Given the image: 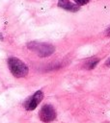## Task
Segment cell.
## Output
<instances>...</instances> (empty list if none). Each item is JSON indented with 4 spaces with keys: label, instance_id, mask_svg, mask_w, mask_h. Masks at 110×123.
Returning <instances> with one entry per match:
<instances>
[{
    "label": "cell",
    "instance_id": "7",
    "mask_svg": "<svg viewBox=\"0 0 110 123\" xmlns=\"http://www.w3.org/2000/svg\"><path fill=\"white\" fill-rule=\"evenodd\" d=\"M75 4L77 6H82V5H86L90 2V0H74Z\"/></svg>",
    "mask_w": 110,
    "mask_h": 123
},
{
    "label": "cell",
    "instance_id": "3",
    "mask_svg": "<svg viewBox=\"0 0 110 123\" xmlns=\"http://www.w3.org/2000/svg\"><path fill=\"white\" fill-rule=\"evenodd\" d=\"M56 111L53 108V106L46 104L44 106H42V108L41 109L40 112H39V117L42 122H51L53 120L56 119Z\"/></svg>",
    "mask_w": 110,
    "mask_h": 123
},
{
    "label": "cell",
    "instance_id": "4",
    "mask_svg": "<svg viewBox=\"0 0 110 123\" xmlns=\"http://www.w3.org/2000/svg\"><path fill=\"white\" fill-rule=\"evenodd\" d=\"M42 98H43V92L41 90L36 91L31 97H29L26 100V102L24 104L25 109L27 111H33V110H35L37 108V106L41 102Z\"/></svg>",
    "mask_w": 110,
    "mask_h": 123
},
{
    "label": "cell",
    "instance_id": "1",
    "mask_svg": "<svg viewBox=\"0 0 110 123\" xmlns=\"http://www.w3.org/2000/svg\"><path fill=\"white\" fill-rule=\"evenodd\" d=\"M8 66L11 73L16 78H23L28 74V66L19 59L12 57L8 60Z\"/></svg>",
    "mask_w": 110,
    "mask_h": 123
},
{
    "label": "cell",
    "instance_id": "6",
    "mask_svg": "<svg viewBox=\"0 0 110 123\" xmlns=\"http://www.w3.org/2000/svg\"><path fill=\"white\" fill-rule=\"evenodd\" d=\"M98 62V59H92V60H89L87 62H86V68H88V69H93L96 65V63Z\"/></svg>",
    "mask_w": 110,
    "mask_h": 123
},
{
    "label": "cell",
    "instance_id": "5",
    "mask_svg": "<svg viewBox=\"0 0 110 123\" xmlns=\"http://www.w3.org/2000/svg\"><path fill=\"white\" fill-rule=\"evenodd\" d=\"M58 7L69 12H77L79 10V6L71 3L69 0H58Z\"/></svg>",
    "mask_w": 110,
    "mask_h": 123
},
{
    "label": "cell",
    "instance_id": "2",
    "mask_svg": "<svg viewBox=\"0 0 110 123\" xmlns=\"http://www.w3.org/2000/svg\"><path fill=\"white\" fill-rule=\"evenodd\" d=\"M27 47L30 50H32L33 52H35L38 56L42 57V58L50 56L55 51V47L52 44L44 43V42L32 41V42H30V43L27 44Z\"/></svg>",
    "mask_w": 110,
    "mask_h": 123
},
{
    "label": "cell",
    "instance_id": "8",
    "mask_svg": "<svg viewBox=\"0 0 110 123\" xmlns=\"http://www.w3.org/2000/svg\"><path fill=\"white\" fill-rule=\"evenodd\" d=\"M106 35H107V36H110V28H108V29L106 30Z\"/></svg>",
    "mask_w": 110,
    "mask_h": 123
},
{
    "label": "cell",
    "instance_id": "9",
    "mask_svg": "<svg viewBox=\"0 0 110 123\" xmlns=\"http://www.w3.org/2000/svg\"><path fill=\"white\" fill-rule=\"evenodd\" d=\"M107 64H108V65H109V66H110V60H109V61H108V62H107Z\"/></svg>",
    "mask_w": 110,
    "mask_h": 123
}]
</instances>
